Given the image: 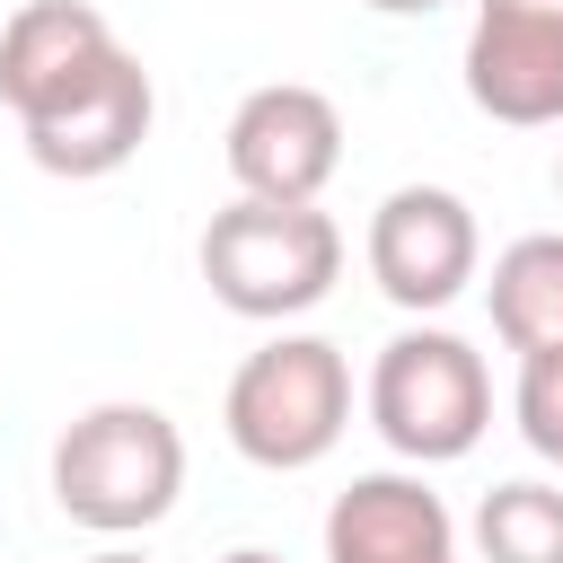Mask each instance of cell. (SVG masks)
I'll list each match as a JSON object with an SVG mask.
<instances>
[{"instance_id":"obj_5","label":"cell","mask_w":563,"mask_h":563,"mask_svg":"<svg viewBox=\"0 0 563 563\" xmlns=\"http://www.w3.org/2000/svg\"><path fill=\"white\" fill-rule=\"evenodd\" d=\"M220 150H229L238 194H255V202H317L334 185V167H343V114H334L325 88L273 79V88L238 97Z\"/></svg>"},{"instance_id":"obj_13","label":"cell","mask_w":563,"mask_h":563,"mask_svg":"<svg viewBox=\"0 0 563 563\" xmlns=\"http://www.w3.org/2000/svg\"><path fill=\"white\" fill-rule=\"evenodd\" d=\"M510 413H519V440H528L545 466H563V343H545V352H519Z\"/></svg>"},{"instance_id":"obj_3","label":"cell","mask_w":563,"mask_h":563,"mask_svg":"<svg viewBox=\"0 0 563 563\" xmlns=\"http://www.w3.org/2000/svg\"><path fill=\"white\" fill-rule=\"evenodd\" d=\"M343 273V229L317 202H255L238 194L229 211H211L202 229V282L229 317L282 325L299 308H317Z\"/></svg>"},{"instance_id":"obj_14","label":"cell","mask_w":563,"mask_h":563,"mask_svg":"<svg viewBox=\"0 0 563 563\" xmlns=\"http://www.w3.org/2000/svg\"><path fill=\"white\" fill-rule=\"evenodd\" d=\"M475 9H510V18H554L563 26V0H475Z\"/></svg>"},{"instance_id":"obj_17","label":"cell","mask_w":563,"mask_h":563,"mask_svg":"<svg viewBox=\"0 0 563 563\" xmlns=\"http://www.w3.org/2000/svg\"><path fill=\"white\" fill-rule=\"evenodd\" d=\"M88 563H150V554H132V545H106V554H88Z\"/></svg>"},{"instance_id":"obj_4","label":"cell","mask_w":563,"mask_h":563,"mask_svg":"<svg viewBox=\"0 0 563 563\" xmlns=\"http://www.w3.org/2000/svg\"><path fill=\"white\" fill-rule=\"evenodd\" d=\"M369 422L396 457L449 466L493 431V369L466 334L449 325H405L369 361Z\"/></svg>"},{"instance_id":"obj_1","label":"cell","mask_w":563,"mask_h":563,"mask_svg":"<svg viewBox=\"0 0 563 563\" xmlns=\"http://www.w3.org/2000/svg\"><path fill=\"white\" fill-rule=\"evenodd\" d=\"M185 493V431L158 405H88L53 440V501L88 537H141Z\"/></svg>"},{"instance_id":"obj_12","label":"cell","mask_w":563,"mask_h":563,"mask_svg":"<svg viewBox=\"0 0 563 563\" xmlns=\"http://www.w3.org/2000/svg\"><path fill=\"white\" fill-rule=\"evenodd\" d=\"M484 563H563V484H493L475 501Z\"/></svg>"},{"instance_id":"obj_11","label":"cell","mask_w":563,"mask_h":563,"mask_svg":"<svg viewBox=\"0 0 563 563\" xmlns=\"http://www.w3.org/2000/svg\"><path fill=\"white\" fill-rule=\"evenodd\" d=\"M484 308H493V334H501L510 352H545V343H563V229L510 238V246L493 255Z\"/></svg>"},{"instance_id":"obj_2","label":"cell","mask_w":563,"mask_h":563,"mask_svg":"<svg viewBox=\"0 0 563 563\" xmlns=\"http://www.w3.org/2000/svg\"><path fill=\"white\" fill-rule=\"evenodd\" d=\"M220 422H229V449L246 466L299 475V466L334 457V440L352 431V361L325 334H273L264 352L238 361Z\"/></svg>"},{"instance_id":"obj_7","label":"cell","mask_w":563,"mask_h":563,"mask_svg":"<svg viewBox=\"0 0 563 563\" xmlns=\"http://www.w3.org/2000/svg\"><path fill=\"white\" fill-rule=\"evenodd\" d=\"M150 114H158V97H150V70L114 44L62 106H44V114H26L18 132H26V158L44 167V176H70V185H88V176H114V167H132L141 158V141H150Z\"/></svg>"},{"instance_id":"obj_6","label":"cell","mask_w":563,"mask_h":563,"mask_svg":"<svg viewBox=\"0 0 563 563\" xmlns=\"http://www.w3.org/2000/svg\"><path fill=\"white\" fill-rule=\"evenodd\" d=\"M484 264V238H475V211L449 194V185H396L378 211H369V282L405 308V317H431L449 308Z\"/></svg>"},{"instance_id":"obj_18","label":"cell","mask_w":563,"mask_h":563,"mask_svg":"<svg viewBox=\"0 0 563 563\" xmlns=\"http://www.w3.org/2000/svg\"><path fill=\"white\" fill-rule=\"evenodd\" d=\"M554 194H563V158H554Z\"/></svg>"},{"instance_id":"obj_8","label":"cell","mask_w":563,"mask_h":563,"mask_svg":"<svg viewBox=\"0 0 563 563\" xmlns=\"http://www.w3.org/2000/svg\"><path fill=\"white\" fill-rule=\"evenodd\" d=\"M325 563H457V519L422 475H352L325 510Z\"/></svg>"},{"instance_id":"obj_16","label":"cell","mask_w":563,"mask_h":563,"mask_svg":"<svg viewBox=\"0 0 563 563\" xmlns=\"http://www.w3.org/2000/svg\"><path fill=\"white\" fill-rule=\"evenodd\" d=\"M220 563H282V554H273V545H229Z\"/></svg>"},{"instance_id":"obj_15","label":"cell","mask_w":563,"mask_h":563,"mask_svg":"<svg viewBox=\"0 0 563 563\" xmlns=\"http://www.w3.org/2000/svg\"><path fill=\"white\" fill-rule=\"evenodd\" d=\"M369 9H387V18H431L440 0H369Z\"/></svg>"},{"instance_id":"obj_9","label":"cell","mask_w":563,"mask_h":563,"mask_svg":"<svg viewBox=\"0 0 563 563\" xmlns=\"http://www.w3.org/2000/svg\"><path fill=\"white\" fill-rule=\"evenodd\" d=\"M466 97L493 123H563V26L554 18H510V9H475L466 26Z\"/></svg>"},{"instance_id":"obj_10","label":"cell","mask_w":563,"mask_h":563,"mask_svg":"<svg viewBox=\"0 0 563 563\" xmlns=\"http://www.w3.org/2000/svg\"><path fill=\"white\" fill-rule=\"evenodd\" d=\"M106 53H114L106 9H88V0H26L0 26V106L26 123L44 106H62Z\"/></svg>"}]
</instances>
